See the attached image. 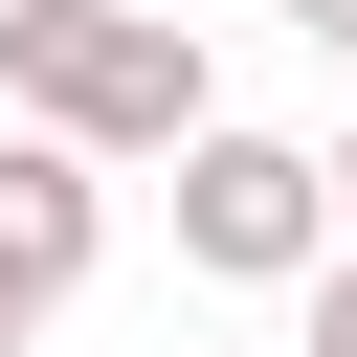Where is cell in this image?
I'll return each instance as SVG.
<instances>
[{
	"instance_id": "obj_5",
	"label": "cell",
	"mask_w": 357,
	"mask_h": 357,
	"mask_svg": "<svg viewBox=\"0 0 357 357\" xmlns=\"http://www.w3.org/2000/svg\"><path fill=\"white\" fill-rule=\"evenodd\" d=\"M290 22H312V45H335V67H357V0H290Z\"/></svg>"
},
{
	"instance_id": "obj_6",
	"label": "cell",
	"mask_w": 357,
	"mask_h": 357,
	"mask_svg": "<svg viewBox=\"0 0 357 357\" xmlns=\"http://www.w3.org/2000/svg\"><path fill=\"white\" fill-rule=\"evenodd\" d=\"M312 156H335V223H357V134H312Z\"/></svg>"
},
{
	"instance_id": "obj_3",
	"label": "cell",
	"mask_w": 357,
	"mask_h": 357,
	"mask_svg": "<svg viewBox=\"0 0 357 357\" xmlns=\"http://www.w3.org/2000/svg\"><path fill=\"white\" fill-rule=\"evenodd\" d=\"M290 357H357V223L312 245V312H290Z\"/></svg>"
},
{
	"instance_id": "obj_2",
	"label": "cell",
	"mask_w": 357,
	"mask_h": 357,
	"mask_svg": "<svg viewBox=\"0 0 357 357\" xmlns=\"http://www.w3.org/2000/svg\"><path fill=\"white\" fill-rule=\"evenodd\" d=\"M312 245H335V156L201 112V134H178V268H223V290H312Z\"/></svg>"
},
{
	"instance_id": "obj_1",
	"label": "cell",
	"mask_w": 357,
	"mask_h": 357,
	"mask_svg": "<svg viewBox=\"0 0 357 357\" xmlns=\"http://www.w3.org/2000/svg\"><path fill=\"white\" fill-rule=\"evenodd\" d=\"M0 112L89 134V156H178L223 112V67L156 22V0H0Z\"/></svg>"
},
{
	"instance_id": "obj_4",
	"label": "cell",
	"mask_w": 357,
	"mask_h": 357,
	"mask_svg": "<svg viewBox=\"0 0 357 357\" xmlns=\"http://www.w3.org/2000/svg\"><path fill=\"white\" fill-rule=\"evenodd\" d=\"M45 312H67V290H45V268H22V245H0V357H22V335H45Z\"/></svg>"
}]
</instances>
